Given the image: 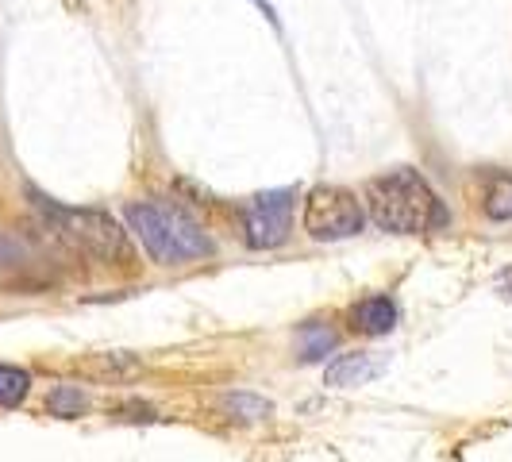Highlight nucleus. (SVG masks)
Returning a JSON list of instances; mask_svg holds the SVG:
<instances>
[{
  "label": "nucleus",
  "instance_id": "obj_3",
  "mask_svg": "<svg viewBox=\"0 0 512 462\" xmlns=\"http://www.w3.org/2000/svg\"><path fill=\"white\" fill-rule=\"evenodd\" d=\"M135 239L143 243V251L158 262V266H189L212 258V239H208L205 224L178 201L166 197H147V201H131L124 208Z\"/></svg>",
  "mask_w": 512,
  "mask_h": 462
},
{
  "label": "nucleus",
  "instance_id": "obj_9",
  "mask_svg": "<svg viewBox=\"0 0 512 462\" xmlns=\"http://www.w3.org/2000/svg\"><path fill=\"white\" fill-rule=\"evenodd\" d=\"M220 409H224V416H231V420H266V416L274 412V405H270L266 397H258V393L235 389V393H224V397H220Z\"/></svg>",
  "mask_w": 512,
  "mask_h": 462
},
{
  "label": "nucleus",
  "instance_id": "obj_2",
  "mask_svg": "<svg viewBox=\"0 0 512 462\" xmlns=\"http://www.w3.org/2000/svg\"><path fill=\"white\" fill-rule=\"evenodd\" d=\"M366 212L378 228L393 235H424L451 224V212L443 208L436 189L412 166H397L366 181Z\"/></svg>",
  "mask_w": 512,
  "mask_h": 462
},
{
  "label": "nucleus",
  "instance_id": "obj_4",
  "mask_svg": "<svg viewBox=\"0 0 512 462\" xmlns=\"http://www.w3.org/2000/svg\"><path fill=\"white\" fill-rule=\"evenodd\" d=\"M301 228L316 243H339L366 228V208H362L359 193H351L343 185H316L305 197Z\"/></svg>",
  "mask_w": 512,
  "mask_h": 462
},
{
  "label": "nucleus",
  "instance_id": "obj_8",
  "mask_svg": "<svg viewBox=\"0 0 512 462\" xmlns=\"http://www.w3.org/2000/svg\"><path fill=\"white\" fill-rule=\"evenodd\" d=\"M482 212L497 224H509L512 220V174L505 170H489L486 174V189H482Z\"/></svg>",
  "mask_w": 512,
  "mask_h": 462
},
{
  "label": "nucleus",
  "instance_id": "obj_6",
  "mask_svg": "<svg viewBox=\"0 0 512 462\" xmlns=\"http://www.w3.org/2000/svg\"><path fill=\"white\" fill-rule=\"evenodd\" d=\"M385 366H389V355L382 351H359V355H339V359L324 370V382L332 385V389H355V385H366L374 382L378 374H382Z\"/></svg>",
  "mask_w": 512,
  "mask_h": 462
},
{
  "label": "nucleus",
  "instance_id": "obj_7",
  "mask_svg": "<svg viewBox=\"0 0 512 462\" xmlns=\"http://www.w3.org/2000/svg\"><path fill=\"white\" fill-rule=\"evenodd\" d=\"M351 320H355V332L362 335H389L397 328V305H393V297L374 293L351 308Z\"/></svg>",
  "mask_w": 512,
  "mask_h": 462
},
{
  "label": "nucleus",
  "instance_id": "obj_11",
  "mask_svg": "<svg viewBox=\"0 0 512 462\" xmlns=\"http://www.w3.org/2000/svg\"><path fill=\"white\" fill-rule=\"evenodd\" d=\"M297 339H301V359H305V362L324 359V355L335 347V332L328 328V324H320V320H308V324H301Z\"/></svg>",
  "mask_w": 512,
  "mask_h": 462
},
{
  "label": "nucleus",
  "instance_id": "obj_12",
  "mask_svg": "<svg viewBox=\"0 0 512 462\" xmlns=\"http://www.w3.org/2000/svg\"><path fill=\"white\" fill-rule=\"evenodd\" d=\"M85 409H89V397L77 385H54L51 397H47V412L58 416V420H74Z\"/></svg>",
  "mask_w": 512,
  "mask_h": 462
},
{
  "label": "nucleus",
  "instance_id": "obj_1",
  "mask_svg": "<svg viewBox=\"0 0 512 462\" xmlns=\"http://www.w3.org/2000/svg\"><path fill=\"white\" fill-rule=\"evenodd\" d=\"M27 197H31V208H35L43 231H51V239L62 243L66 251L89 258L97 266H108V270L112 266H120V270L135 266L131 262L135 255H131L128 231L120 228L108 212H101V208H70L47 197V193H39V189H27Z\"/></svg>",
  "mask_w": 512,
  "mask_h": 462
},
{
  "label": "nucleus",
  "instance_id": "obj_5",
  "mask_svg": "<svg viewBox=\"0 0 512 462\" xmlns=\"http://www.w3.org/2000/svg\"><path fill=\"white\" fill-rule=\"evenodd\" d=\"M293 205L297 193L293 189H270L255 193L251 201H243V239L251 251H274L282 247L293 231Z\"/></svg>",
  "mask_w": 512,
  "mask_h": 462
},
{
  "label": "nucleus",
  "instance_id": "obj_13",
  "mask_svg": "<svg viewBox=\"0 0 512 462\" xmlns=\"http://www.w3.org/2000/svg\"><path fill=\"white\" fill-rule=\"evenodd\" d=\"M97 366H101V374L124 378V374H135V370H139V359H135V355H124V351H116V355H104Z\"/></svg>",
  "mask_w": 512,
  "mask_h": 462
},
{
  "label": "nucleus",
  "instance_id": "obj_10",
  "mask_svg": "<svg viewBox=\"0 0 512 462\" xmlns=\"http://www.w3.org/2000/svg\"><path fill=\"white\" fill-rule=\"evenodd\" d=\"M27 393H31V374L20 370V366L0 362V409H16V405H24Z\"/></svg>",
  "mask_w": 512,
  "mask_h": 462
},
{
  "label": "nucleus",
  "instance_id": "obj_14",
  "mask_svg": "<svg viewBox=\"0 0 512 462\" xmlns=\"http://www.w3.org/2000/svg\"><path fill=\"white\" fill-rule=\"evenodd\" d=\"M493 293H497L501 301H512V266H505V270L493 278Z\"/></svg>",
  "mask_w": 512,
  "mask_h": 462
}]
</instances>
